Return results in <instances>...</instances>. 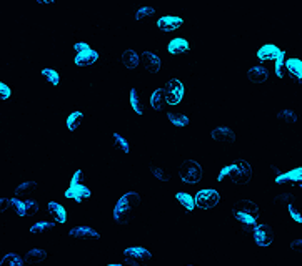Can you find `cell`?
<instances>
[{
  "instance_id": "cell-1",
  "label": "cell",
  "mask_w": 302,
  "mask_h": 266,
  "mask_svg": "<svg viewBox=\"0 0 302 266\" xmlns=\"http://www.w3.org/2000/svg\"><path fill=\"white\" fill-rule=\"evenodd\" d=\"M261 217H262L261 206L250 198L239 200L232 206V218L242 226L244 233H252L255 230V226L259 225Z\"/></svg>"
},
{
  "instance_id": "cell-2",
  "label": "cell",
  "mask_w": 302,
  "mask_h": 266,
  "mask_svg": "<svg viewBox=\"0 0 302 266\" xmlns=\"http://www.w3.org/2000/svg\"><path fill=\"white\" fill-rule=\"evenodd\" d=\"M225 176H229L230 181L236 187H247L250 180L254 178V167L250 162L244 160V158H239L234 163H230L221 170V173L217 176V181H222Z\"/></svg>"
},
{
  "instance_id": "cell-3",
  "label": "cell",
  "mask_w": 302,
  "mask_h": 266,
  "mask_svg": "<svg viewBox=\"0 0 302 266\" xmlns=\"http://www.w3.org/2000/svg\"><path fill=\"white\" fill-rule=\"evenodd\" d=\"M141 205V195L137 192H125L121 200L117 201L114 210H112V217L117 225L125 226L130 223V213L134 211V208Z\"/></svg>"
},
{
  "instance_id": "cell-4",
  "label": "cell",
  "mask_w": 302,
  "mask_h": 266,
  "mask_svg": "<svg viewBox=\"0 0 302 266\" xmlns=\"http://www.w3.org/2000/svg\"><path fill=\"white\" fill-rule=\"evenodd\" d=\"M179 178L184 185H199L204 178V167L197 160H184L179 167Z\"/></svg>"
},
{
  "instance_id": "cell-5",
  "label": "cell",
  "mask_w": 302,
  "mask_h": 266,
  "mask_svg": "<svg viewBox=\"0 0 302 266\" xmlns=\"http://www.w3.org/2000/svg\"><path fill=\"white\" fill-rule=\"evenodd\" d=\"M222 193L217 188H204L199 190L194 196L196 206L200 210H216V208L222 203Z\"/></svg>"
},
{
  "instance_id": "cell-6",
  "label": "cell",
  "mask_w": 302,
  "mask_h": 266,
  "mask_svg": "<svg viewBox=\"0 0 302 266\" xmlns=\"http://www.w3.org/2000/svg\"><path fill=\"white\" fill-rule=\"evenodd\" d=\"M162 90L166 95L167 107H177L185 98V84L180 78H169Z\"/></svg>"
},
{
  "instance_id": "cell-7",
  "label": "cell",
  "mask_w": 302,
  "mask_h": 266,
  "mask_svg": "<svg viewBox=\"0 0 302 266\" xmlns=\"http://www.w3.org/2000/svg\"><path fill=\"white\" fill-rule=\"evenodd\" d=\"M12 210L17 215L18 218H27V217H34L40 211V203L35 198H12Z\"/></svg>"
},
{
  "instance_id": "cell-8",
  "label": "cell",
  "mask_w": 302,
  "mask_h": 266,
  "mask_svg": "<svg viewBox=\"0 0 302 266\" xmlns=\"http://www.w3.org/2000/svg\"><path fill=\"white\" fill-rule=\"evenodd\" d=\"M252 233H254V242L257 246H261V248H269V246H272L275 240V231L269 223H259Z\"/></svg>"
},
{
  "instance_id": "cell-9",
  "label": "cell",
  "mask_w": 302,
  "mask_h": 266,
  "mask_svg": "<svg viewBox=\"0 0 302 266\" xmlns=\"http://www.w3.org/2000/svg\"><path fill=\"white\" fill-rule=\"evenodd\" d=\"M141 63H142L144 68H146L149 73H154V75L160 73L162 68H164V60L157 54L150 52V50H144V52H142Z\"/></svg>"
},
{
  "instance_id": "cell-10",
  "label": "cell",
  "mask_w": 302,
  "mask_h": 266,
  "mask_svg": "<svg viewBox=\"0 0 302 266\" xmlns=\"http://www.w3.org/2000/svg\"><path fill=\"white\" fill-rule=\"evenodd\" d=\"M155 25L159 27L160 32H166V34H171V32H177L182 29V25H184V18L179 17V15H174V14H169V15H164L160 17L159 20L155 22Z\"/></svg>"
},
{
  "instance_id": "cell-11",
  "label": "cell",
  "mask_w": 302,
  "mask_h": 266,
  "mask_svg": "<svg viewBox=\"0 0 302 266\" xmlns=\"http://www.w3.org/2000/svg\"><path fill=\"white\" fill-rule=\"evenodd\" d=\"M67 235L75 240H100V231L89 225H77L67 231Z\"/></svg>"
},
{
  "instance_id": "cell-12",
  "label": "cell",
  "mask_w": 302,
  "mask_h": 266,
  "mask_svg": "<svg viewBox=\"0 0 302 266\" xmlns=\"http://www.w3.org/2000/svg\"><path fill=\"white\" fill-rule=\"evenodd\" d=\"M45 211H47V217L52 218L55 225H65L68 221V211L62 205L55 203V201H49L45 206Z\"/></svg>"
},
{
  "instance_id": "cell-13",
  "label": "cell",
  "mask_w": 302,
  "mask_h": 266,
  "mask_svg": "<svg viewBox=\"0 0 302 266\" xmlns=\"http://www.w3.org/2000/svg\"><path fill=\"white\" fill-rule=\"evenodd\" d=\"M65 198L72 201H85L92 195L90 188L85 187L84 183H71L68 190H65Z\"/></svg>"
},
{
  "instance_id": "cell-14",
  "label": "cell",
  "mask_w": 302,
  "mask_h": 266,
  "mask_svg": "<svg viewBox=\"0 0 302 266\" xmlns=\"http://www.w3.org/2000/svg\"><path fill=\"white\" fill-rule=\"evenodd\" d=\"M211 137L216 142H221V143H234L237 140V133L227 125L214 126V128L211 130Z\"/></svg>"
},
{
  "instance_id": "cell-15",
  "label": "cell",
  "mask_w": 302,
  "mask_h": 266,
  "mask_svg": "<svg viewBox=\"0 0 302 266\" xmlns=\"http://www.w3.org/2000/svg\"><path fill=\"white\" fill-rule=\"evenodd\" d=\"M194 48V43H191L187 39H184V37H177V39H172L171 42H169L167 45V50L169 54H171L172 57H179V55H187L191 50Z\"/></svg>"
},
{
  "instance_id": "cell-16",
  "label": "cell",
  "mask_w": 302,
  "mask_h": 266,
  "mask_svg": "<svg viewBox=\"0 0 302 266\" xmlns=\"http://www.w3.org/2000/svg\"><path fill=\"white\" fill-rule=\"evenodd\" d=\"M284 55V50H281L275 45H262L259 50H257V59L264 63H270V62H277L281 57Z\"/></svg>"
},
{
  "instance_id": "cell-17",
  "label": "cell",
  "mask_w": 302,
  "mask_h": 266,
  "mask_svg": "<svg viewBox=\"0 0 302 266\" xmlns=\"http://www.w3.org/2000/svg\"><path fill=\"white\" fill-rule=\"evenodd\" d=\"M50 256V251L49 250H43V248H32L29 250L27 253L24 255V261L25 264L29 266H39L42 263H45Z\"/></svg>"
},
{
  "instance_id": "cell-18",
  "label": "cell",
  "mask_w": 302,
  "mask_h": 266,
  "mask_svg": "<svg viewBox=\"0 0 302 266\" xmlns=\"http://www.w3.org/2000/svg\"><path fill=\"white\" fill-rule=\"evenodd\" d=\"M270 77H272V72L264 65H254L247 70V78L252 84H266L270 80Z\"/></svg>"
},
{
  "instance_id": "cell-19",
  "label": "cell",
  "mask_w": 302,
  "mask_h": 266,
  "mask_svg": "<svg viewBox=\"0 0 302 266\" xmlns=\"http://www.w3.org/2000/svg\"><path fill=\"white\" fill-rule=\"evenodd\" d=\"M275 183L277 185H291V187H300L302 183V170L300 167H297L295 170H291V172L281 173L275 176Z\"/></svg>"
},
{
  "instance_id": "cell-20",
  "label": "cell",
  "mask_w": 302,
  "mask_h": 266,
  "mask_svg": "<svg viewBox=\"0 0 302 266\" xmlns=\"http://www.w3.org/2000/svg\"><path fill=\"white\" fill-rule=\"evenodd\" d=\"M99 57H100V55H99L97 50L87 48V50H84V52H80V54L75 55L74 62H75V65H77V67H80V68H87V67H92L94 63H97Z\"/></svg>"
},
{
  "instance_id": "cell-21",
  "label": "cell",
  "mask_w": 302,
  "mask_h": 266,
  "mask_svg": "<svg viewBox=\"0 0 302 266\" xmlns=\"http://www.w3.org/2000/svg\"><path fill=\"white\" fill-rule=\"evenodd\" d=\"M284 70L286 75H289L291 78H295L297 82H300L302 78V62L299 57H292L287 62H284Z\"/></svg>"
},
{
  "instance_id": "cell-22",
  "label": "cell",
  "mask_w": 302,
  "mask_h": 266,
  "mask_svg": "<svg viewBox=\"0 0 302 266\" xmlns=\"http://www.w3.org/2000/svg\"><path fill=\"white\" fill-rule=\"evenodd\" d=\"M121 62L124 63V67L127 68L129 72H134L137 67L141 65V55L135 52L134 48H127L121 57Z\"/></svg>"
},
{
  "instance_id": "cell-23",
  "label": "cell",
  "mask_w": 302,
  "mask_h": 266,
  "mask_svg": "<svg viewBox=\"0 0 302 266\" xmlns=\"http://www.w3.org/2000/svg\"><path fill=\"white\" fill-rule=\"evenodd\" d=\"M124 256L125 258H132V259H152V251L146 246H129V248L124 250Z\"/></svg>"
},
{
  "instance_id": "cell-24",
  "label": "cell",
  "mask_w": 302,
  "mask_h": 266,
  "mask_svg": "<svg viewBox=\"0 0 302 266\" xmlns=\"http://www.w3.org/2000/svg\"><path fill=\"white\" fill-rule=\"evenodd\" d=\"M167 120L169 123L177 126V128H185V126L191 125V115L185 112H169Z\"/></svg>"
},
{
  "instance_id": "cell-25",
  "label": "cell",
  "mask_w": 302,
  "mask_h": 266,
  "mask_svg": "<svg viewBox=\"0 0 302 266\" xmlns=\"http://www.w3.org/2000/svg\"><path fill=\"white\" fill-rule=\"evenodd\" d=\"M149 105L150 109L154 112H162L164 109L167 107V100H166V95H164L162 88H157V90L150 95V100H149Z\"/></svg>"
},
{
  "instance_id": "cell-26",
  "label": "cell",
  "mask_w": 302,
  "mask_h": 266,
  "mask_svg": "<svg viewBox=\"0 0 302 266\" xmlns=\"http://www.w3.org/2000/svg\"><path fill=\"white\" fill-rule=\"evenodd\" d=\"M37 190H39V183L34 180H27V181L18 183L14 190V195H15V198H20V196H27L30 193L37 192Z\"/></svg>"
},
{
  "instance_id": "cell-27",
  "label": "cell",
  "mask_w": 302,
  "mask_h": 266,
  "mask_svg": "<svg viewBox=\"0 0 302 266\" xmlns=\"http://www.w3.org/2000/svg\"><path fill=\"white\" fill-rule=\"evenodd\" d=\"M175 201H177L184 210H187V213H194V210H196V201H194V196L185 193V192H179L177 195H175Z\"/></svg>"
},
{
  "instance_id": "cell-28",
  "label": "cell",
  "mask_w": 302,
  "mask_h": 266,
  "mask_svg": "<svg viewBox=\"0 0 302 266\" xmlns=\"http://www.w3.org/2000/svg\"><path fill=\"white\" fill-rule=\"evenodd\" d=\"M55 228V223L54 221H49V220H40L37 221V223H34L32 226H30V235H42V233H49L52 231Z\"/></svg>"
},
{
  "instance_id": "cell-29",
  "label": "cell",
  "mask_w": 302,
  "mask_h": 266,
  "mask_svg": "<svg viewBox=\"0 0 302 266\" xmlns=\"http://www.w3.org/2000/svg\"><path fill=\"white\" fill-rule=\"evenodd\" d=\"M130 107H132V110L137 113V115H144V113H146V105L142 103L141 93H139L137 88H132V90H130Z\"/></svg>"
},
{
  "instance_id": "cell-30",
  "label": "cell",
  "mask_w": 302,
  "mask_h": 266,
  "mask_svg": "<svg viewBox=\"0 0 302 266\" xmlns=\"http://www.w3.org/2000/svg\"><path fill=\"white\" fill-rule=\"evenodd\" d=\"M0 266H25L24 261V255H18V253H7L0 258Z\"/></svg>"
},
{
  "instance_id": "cell-31",
  "label": "cell",
  "mask_w": 302,
  "mask_h": 266,
  "mask_svg": "<svg viewBox=\"0 0 302 266\" xmlns=\"http://www.w3.org/2000/svg\"><path fill=\"white\" fill-rule=\"evenodd\" d=\"M84 118H85V113L84 112H80V110L72 112L71 115L67 117V128L71 130V131H75L80 126L82 120H84Z\"/></svg>"
},
{
  "instance_id": "cell-32",
  "label": "cell",
  "mask_w": 302,
  "mask_h": 266,
  "mask_svg": "<svg viewBox=\"0 0 302 266\" xmlns=\"http://www.w3.org/2000/svg\"><path fill=\"white\" fill-rule=\"evenodd\" d=\"M155 12H157L155 7H147V5H137L134 17H135L137 22H142V20H146V18H149V17H154Z\"/></svg>"
},
{
  "instance_id": "cell-33",
  "label": "cell",
  "mask_w": 302,
  "mask_h": 266,
  "mask_svg": "<svg viewBox=\"0 0 302 266\" xmlns=\"http://www.w3.org/2000/svg\"><path fill=\"white\" fill-rule=\"evenodd\" d=\"M42 78L49 82V84H52L55 87H59L60 85V73L59 70H55V68H43L42 70Z\"/></svg>"
},
{
  "instance_id": "cell-34",
  "label": "cell",
  "mask_w": 302,
  "mask_h": 266,
  "mask_svg": "<svg viewBox=\"0 0 302 266\" xmlns=\"http://www.w3.org/2000/svg\"><path fill=\"white\" fill-rule=\"evenodd\" d=\"M112 143H114V147L117 150H122V151H125V153H132L130 143L125 140L121 133H114V137H112Z\"/></svg>"
},
{
  "instance_id": "cell-35",
  "label": "cell",
  "mask_w": 302,
  "mask_h": 266,
  "mask_svg": "<svg viewBox=\"0 0 302 266\" xmlns=\"http://www.w3.org/2000/svg\"><path fill=\"white\" fill-rule=\"evenodd\" d=\"M277 118L284 120V122H287V123H295L297 122L299 115H297V112L292 110V109H284V110H281L277 113Z\"/></svg>"
},
{
  "instance_id": "cell-36",
  "label": "cell",
  "mask_w": 302,
  "mask_h": 266,
  "mask_svg": "<svg viewBox=\"0 0 302 266\" xmlns=\"http://www.w3.org/2000/svg\"><path fill=\"white\" fill-rule=\"evenodd\" d=\"M149 168H150V173H152V175L155 176L157 180H160L162 183H167L169 180H171V175H169V173H167V172H166V170H164V168H159V167H155V165H152V163L149 165Z\"/></svg>"
},
{
  "instance_id": "cell-37",
  "label": "cell",
  "mask_w": 302,
  "mask_h": 266,
  "mask_svg": "<svg viewBox=\"0 0 302 266\" xmlns=\"http://www.w3.org/2000/svg\"><path fill=\"white\" fill-rule=\"evenodd\" d=\"M275 201H279L281 205L291 206V205L295 203V201H297V196H295L294 193H281V195L275 196Z\"/></svg>"
},
{
  "instance_id": "cell-38",
  "label": "cell",
  "mask_w": 302,
  "mask_h": 266,
  "mask_svg": "<svg viewBox=\"0 0 302 266\" xmlns=\"http://www.w3.org/2000/svg\"><path fill=\"white\" fill-rule=\"evenodd\" d=\"M10 97H12V88L5 82L0 80V103L7 102Z\"/></svg>"
},
{
  "instance_id": "cell-39",
  "label": "cell",
  "mask_w": 302,
  "mask_h": 266,
  "mask_svg": "<svg viewBox=\"0 0 302 266\" xmlns=\"http://www.w3.org/2000/svg\"><path fill=\"white\" fill-rule=\"evenodd\" d=\"M286 55V54H284ZM284 55L281 57V59L275 62V75H277L279 78H284L286 77V70H284Z\"/></svg>"
},
{
  "instance_id": "cell-40",
  "label": "cell",
  "mask_w": 302,
  "mask_h": 266,
  "mask_svg": "<svg viewBox=\"0 0 302 266\" xmlns=\"http://www.w3.org/2000/svg\"><path fill=\"white\" fill-rule=\"evenodd\" d=\"M287 210H289V213H291V217L295 220V223H302V218H300V210L299 208H295L294 205H291V206H287Z\"/></svg>"
},
{
  "instance_id": "cell-41",
  "label": "cell",
  "mask_w": 302,
  "mask_h": 266,
  "mask_svg": "<svg viewBox=\"0 0 302 266\" xmlns=\"http://www.w3.org/2000/svg\"><path fill=\"white\" fill-rule=\"evenodd\" d=\"M12 210V201L9 198H0V213Z\"/></svg>"
},
{
  "instance_id": "cell-42",
  "label": "cell",
  "mask_w": 302,
  "mask_h": 266,
  "mask_svg": "<svg viewBox=\"0 0 302 266\" xmlns=\"http://www.w3.org/2000/svg\"><path fill=\"white\" fill-rule=\"evenodd\" d=\"M84 178H85L84 172H82V170H79V172H75V173H74L71 183H82V181H84Z\"/></svg>"
},
{
  "instance_id": "cell-43",
  "label": "cell",
  "mask_w": 302,
  "mask_h": 266,
  "mask_svg": "<svg viewBox=\"0 0 302 266\" xmlns=\"http://www.w3.org/2000/svg\"><path fill=\"white\" fill-rule=\"evenodd\" d=\"M87 48H90V47L87 45L85 42H80V43H75V45H74V52H75V55H77V54L84 52V50H87Z\"/></svg>"
},
{
  "instance_id": "cell-44",
  "label": "cell",
  "mask_w": 302,
  "mask_h": 266,
  "mask_svg": "<svg viewBox=\"0 0 302 266\" xmlns=\"http://www.w3.org/2000/svg\"><path fill=\"white\" fill-rule=\"evenodd\" d=\"M122 263H124V266H141V263L137 261V259H132V258H127Z\"/></svg>"
},
{
  "instance_id": "cell-45",
  "label": "cell",
  "mask_w": 302,
  "mask_h": 266,
  "mask_svg": "<svg viewBox=\"0 0 302 266\" xmlns=\"http://www.w3.org/2000/svg\"><path fill=\"white\" fill-rule=\"evenodd\" d=\"M300 243H302V240H300V238H297V240H295V243H292V245H291V248H292L294 251H297V253H299V251H300Z\"/></svg>"
},
{
  "instance_id": "cell-46",
  "label": "cell",
  "mask_w": 302,
  "mask_h": 266,
  "mask_svg": "<svg viewBox=\"0 0 302 266\" xmlns=\"http://www.w3.org/2000/svg\"><path fill=\"white\" fill-rule=\"evenodd\" d=\"M272 170H274V172H275V173H277V175H281V173H282V172H281V170H279L277 167H275V165H272Z\"/></svg>"
},
{
  "instance_id": "cell-47",
  "label": "cell",
  "mask_w": 302,
  "mask_h": 266,
  "mask_svg": "<svg viewBox=\"0 0 302 266\" xmlns=\"http://www.w3.org/2000/svg\"><path fill=\"white\" fill-rule=\"evenodd\" d=\"M107 266H124V263H114V264H107Z\"/></svg>"
},
{
  "instance_id": "cell-48",
  "label": "cell",
  "mask_w": 302,
  "mask_h": 266,
  "mask_svg": "<svg viewBox=\"0 0 302 266\" xmlns=\"http://www.w3.org/2000/svg\"><path fill=\"white\" fill-rule=\"evenodd\" d=\"M185 266H197V264H185Z\"/></svg>"
}]
</instances>
